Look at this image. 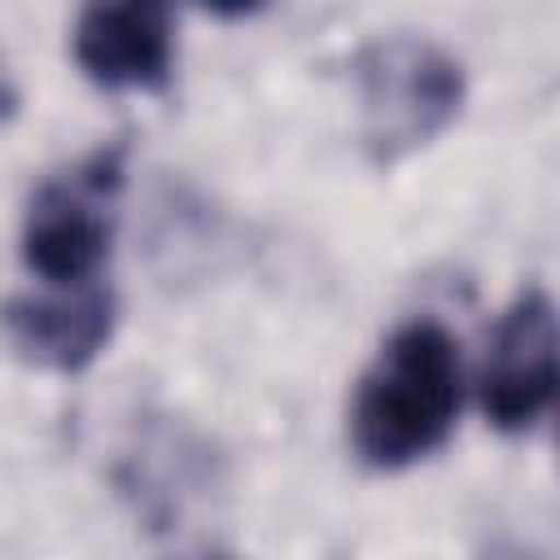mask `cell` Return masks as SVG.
I'll use <instances>...</instances> for the list:
<instances>
[{
  "label": "cell",
  "mask_w": 560,
  "mask_h": 560,
  "mask_svg": "<svg viewBox=\"0 0 560 560\" xmlns=\"http://www.w3.org/2000/svg\"><path fill=\"white\" fill-rule=\"evenodd\" d=\"M359 136L376 166L438 140L464 109V70L451 52L416 35H389L354 57Z\"/></svg>",
  "instance_id": "2"
},
{
  "label": "cell",
  "mask_w": 560,
  "mask_h": 560,
  "mask_svg": "<svg viewBox=\"0 0 560 560\" xmlns=\"http://www.w3.org/2000/svg\"><path fill=\"white\" fill-rule=\"evenodd\" d=\"M556 402V311L525 289L494 324L481 368V407L499 433H529Z\"/></svg>",
  "instance_id": "4"
},
{
  "label": "cell",
  "mask_w": 560,
  "mask_h": 560,
  "mask_svg": "<svg viewBox=\"0 0 560 560\" xmlns=\"http://www.w3.org/2000/svg\"><path fill=\"white\" fill-rule=\"evenodd\" d=\"M13 105H18V92H13L9 74H4V66H0V118H9V114H13Z\"/></svg>",
  "instance_id": "8"
},
{
  "label": "cell",
  "mask_w": 560,
  "mask_h": 560,
  "mask_svg": "<svg viewBox=\"0 0 560 560\" xmlns=\"http://www.w3.org/2000/svg\"><path fill=\"white\" fill-rule=\"evenodd\" d=\"M201 9H210L214 18H249L258 9H267L271 0H197Z\"/></svg>",
  "instance_id": "7"
},
{
  "label": "cell",
  "mask_w": 560,
  "mask_h": 560,
  "mask_svg": "<svg viewBox=\"0 0 560 560\" xmlns=\"http://www.w3.org/2000/svg\"><path fill=\"white\" fill-rule=\"evenodd\" d=\"M127 175V144H101L79 166L52 175L26 206L22 223V262L61 284L96 280L109 236H114V206Z\"/></svg>",
  "instance_id": "3"
},
{
  "label": "cell",
  "mask_w": 560,
  "mask_h": 560,
  "mask_svg": "<svg viewBox=\"0 0 560 560\" xmlns=\"http://www.w3.org/2000/svg\"><path fill=\"white\" fill-rule=\"evenodd\" d=\"M74 61L105 92H162L175 66L171 0H83Z\"/></svg>",
  "instance_id": "5"
},
{
  "label": "cell",
  "mask_w": 560,
  "mask_h": 560,
  "mask_svg": "<svg viewBox=\"0 0 560 560\" xmlns=\"http://www.w3.org/2000/svg\"><path fill=\"white\" fill-rule=\"evenodd\" d=\"M118 302L105 284H61V293H18L0 306L9 346L44 372H83L114 337Z\"/></svg>",
  "instance_id": "6"
},
{
  "label": "cell",
  "mask_w": 560,
  "mask_h": 560,
  "mask_svg": "<svg viewBox=\"0 0 560 560\" xmlns=\"http://www.w3.org/2000/svg\"><path fill=\"white\" fill-rule=\"evenodd\" d=\"M464 402L459 341L438 319L402 324L354 389L350 438L368 468L394 472L429 459L455 429Z\"/></svg>",
  "instance_id": "1"
}]
</instances>
